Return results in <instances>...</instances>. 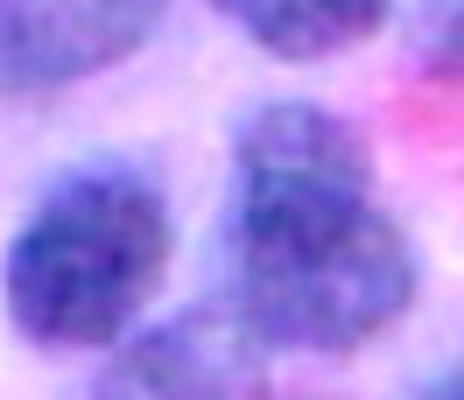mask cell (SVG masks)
Returning <instances> with one entry per match:
<instances>
[{
	"label": "cell",
	"instance_id": "1",
	"mask_svg": "<svg viewBox=\"0 0 464 400\" xmlns=\"http://www.w3.org/2000/svg\"><path fill=\"white\" fill-rule=\"evenodd\" d=\"M415 246L345 113L267 99L232 134L226 310L275 351H359L415 302Z\"/></svg>",
	"mask_w": 464,
	"mask_h": 400
},
{
	"label": "cell",
	"instance_id": "2",
	"mask_svg": "<svg viewBox=\"0 0 464 400\" xmlns=\"http://www.w3.org/2000/svg\"><path fill=\"white\" fill-rule=\"evenodd\" d=\"M169 274V204L127 162L63 169L7 239L0 288L14 330L43 351L127 344Z\"/></svg>",
	"mask_w": 464,
	"mask_h": 400
},
{
	"label": "cell",
	"instance_id": "3",
	"mask_svg": "<svg viewBox=\"0 0 464 400\" xmlns=\"http://www.w3.org/2000/svg\"><path fill=\"white\" fill-rule=\"evenodd\" d=\"M267 379V344L226 310L198 302L113 344L92 400H254Z\"/></svg>",
	"mask_w": 464,
	"mask_h": 400
},
{
	"label": "cell",
	"instance_id": "4",
	"mask_svg": "<svg viewBox=\"0 0 464 400\" xmlns=\"http://www.w3.org/2000/svg\"><path fill=\"white\" fill-rule=\"evenodd\" d=\"M155 29H162V7H141V0H85V7L0 0V99H35V91L99 78L127 63Z\"/></svg>",
	"mask_w": 464,
	"mask_h": 400
},
{
	"label": "cell",
	"instance_id": "5",
	"mask_svg": "<svg viewBox=\"0 0 464 400\" xmlns=\"http://www.w3.org/2000/svg\"><path fill=\"white\" fill-rule=\"evenodd\" d=\"M226 14L239 22V35H254L282 63L338 57V50L387 29V0H239Z\"/></svg>",
	"mask_w": 464,
	"mask_h": 400
},
{
	"label": "cell",
	"instance_id": "6",
	"mask_svg": "<svg viewBox=\"0 0 464 400\" xmlns=\"http://www.w3.org/2000/svg\"><path fill=\"white\" fill-rule=\"evenodd\" d=\"M422 57L443 78H464V7H436L422 22Z\"/></svg>",
	"mask_w": 464,
	"mask_h": 400
},
{
	"label": "cell",
	"instance_id": "7",
	"mask_svg": "<svg viewBox=\"0 0 464 400\" xmlns=\"http://www.w3.org/2000/svg\"><path fill=\"white\" fill-rule=\"evenodd\" d=\"M415 400H464V351L450 358V366H436L422 386H415Z\"/></svg>",
	"mask_w": 464,
	"mask_h": 400
}]
</instances>
